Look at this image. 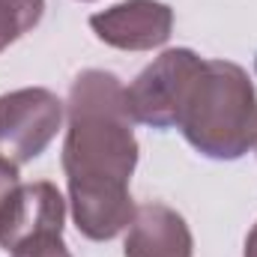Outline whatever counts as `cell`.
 Returning <instances> with one entry per match:
<instances>
[{
	"instance_id": "obj_3",
	"label": "cell",
	"mask_w": 257,
	"mask_h": 257,
	"mask_svg": "<svg viewBox=\"0 0 257 257\" xmlns=\"http://www.w3.org/2000/svg\"><path fill=\"white\" fill-rule=\"evenodd\" d=\"M63 123V102L45 87L0 96V159L21 168L45 153Z\"/></svg>"
},
{
	"instance_id": "obj_12",
	"label": "cell",
	"mask_w": 257,
	"mask_h": 257,
	"mask_svg": "<svg viewBox=\"0 0 257 257\" xmlns=\"http://www.w3.org/2000/svg\"><path fill=\"white\" fill-rule=\"evenodd\" d=\"M254 144H257V141H254Z\"/></svg>"
},
{
	"instance_id": "obj_5",
	"label": "cell",
	"mask_w": 257,
	"mask_h": 257,
	"mask_svg": "<svg viewBox=\"0 0 257 257\" xmlns=\"http://www.w3.org/2000/svg\"><path fill=\"white\" fill-rule=\"evenodd\" d=\"M200 60L203 57L189 48H171L162 57H156L126 87L128 117L153 128H174L180 99Z\"/></svg>"
},
{
	"instance_id": "obj_7",
	"label": "cell",
	"mask_w": 257,
	"mask_h": 257,
	"mask_svg": "<svg viewBox=\"0 0 257 257\" xmlns=\"http://www.w3.org/2000/svg\"><path fill=\"white\" fill-rule=\"evenodd\" d=\"M126 257H192L194 239L186 218L165 203L135 206L126 233Z\"/></svg>"
},
{
	"instance_id": "obj_2",
	"label": "cell",
	"mask_w": 257,
	"mask_h": 257,
	"mask_svg": "<svg viewBox=\"0 0 257 257\" xmlns=\"http://www.w3.org/2000/svg\"><path fill=\"white\" fill-rule=\"evenodd\" d=\"M177 128L206 159L233 162L257 141V90L245 69L200 60L177 108Z\"/></svg>"
},
{
	"instance_id": "obj_10",
	"label": "cell",
	"mask_w": 257,
	"mask_h": 257,
	"mask_svg": "<svg viewBox=\"0 0 257 257\" xmlns=\"http://www.w3.org/2000/svg\"><path fill=\"white\" fill-rule=\"evenodd\" d=\"M15 257H72V254H69V248L63 245V239H57V242H51V245H42V248H36V251L15 254Z\"/></svg>"
},
{
	"instance_id": "obj_8",
	"label": "cell",
	"mask_w": 257,
	"mask_h": 257,
	"mask_svg": "<svg viewBox=\"0 0 257 257\" xmlns=\"http://www.w3.org/2000/svg\"><path fill=\"white\" fill-rule=\"evenodd\" d=\"M45 0H0V54L39 24Z\"/></svg>"
},
{
	"instance_id": "obj_6",
	"label": "cell",
	"mask_w": 257,
	"mask_h": 257,
	"mask_svg": "<svg viewBox=\"0 0 257 257\" xmlns=\"http://www.w3.org/2000/svg\"><path fill=\"white\" fill-rule=\"evenodd\" d=\"M93 33L120 51H153L171 39L174 9L159 0H126L90 18Z\"/></svg>"
},
{
	"instance_id": "obj_11",
	"label": "cell",
	"mask_w": 257,
	"mask_h": 257,
	"mask_svg": "<svg viewBox=\"0 0 257 257\" xmlns=\"http://www.w3.org/2000/svg\"><path fill=\"white\" fill-rule=\"evenodd\" d=\"M245 257H257V224L251 227V233L245 239Z\"/></svg>"
},
{
	"instance_id": "obj_9",
	"label": "cell",
	"mask_w": 257,
	"mask_h": 257,
	"mask_svg": "<svg viewBox=\"0 0 257 257\" xmlns=\"http://www.w3.org/2000/svg\"><path fill=\"white\" fill-rule=\"evenodd\" d=\"M15 189H18V168L0 159V212H3L9 194L15 192Z\"/></svg>"
},
{
	"instance_id": "obj_1",
	"label": "cell",
	"mask_w": 257,
	"mask_h": 257,
	"mask_svg": "<svg viewBox=\"0 0 257 257\" xmlns=\"http://www.w3.org/2000/svg\"><path fill=\"white\" fill-rule=\"evenodd\" d=\"M117 75L87 69L69 90L63 171L78 230L87 239H114L132 224L128 183L138 165V141Z\"/></svg>"
},
{
	"instance_id": "obj_4",
	"label": "cell",
	"mask_w": 257,
	"mask_h": 257,
	"mask_svg": "<svg viewBox=\"0 0 257 257\" xmlns=\"http://www.w3.org/2000/svg\"><path fill=\"white\" fill-rule=\"evenodd\" d=\"M66 200L54 183H18L0 212V248L27 254L63 239Z\"/></svg>"
}]
</instances>
